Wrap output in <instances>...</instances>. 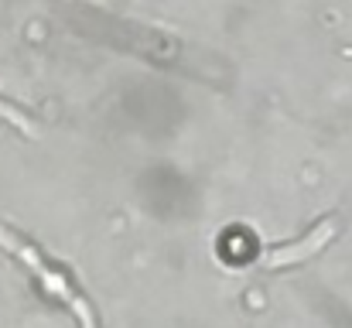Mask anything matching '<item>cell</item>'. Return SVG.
Masks as SVG:
<instances>
[{"label": "cell", "instance_id": "obj_1", "mask_svg": "<svg viewBox=\"0 0 352 328\" xmlns=\"http://www.w3.org/2000/svg\"><path fill=\"white\" fill-rule=\"evenodd\" d=\"M0 246L7 250V253H14L31 274H34V281L55 298V301H62L72 315H76V322H79V328H100L96 325V315H93V305L72 287V281L65 277V274H58L24 236H17V232H10V229H3L0 226Z\"/></svg>", "mask_w": 352, "mask_h": 328}, {"label": "cell", "instance_id": "obj_2", "mask_svg": "<svg viewBox=\"0 0 352 328\" xmlns=\"http://www.w3.org/2000/svg\"><path fill=\"white\" fill-rule=\"evenodd\" d=\"M336 232H339V222L336 219H325L322 226H315L301 243H294V246H277V250H270V253H263L260 256V263L263 267H287V263H301V260H308L311 253H318L322 246H329L332 239H336Z\"/></svg>", "mask_w": 352, "mask_h": 328}, {"label": "cell", "instance_id": "obj_3", "mask_svg": "<svg viewBox=\"0 0 352 328\" xmlns=\"http://www.w3.org/2000/svg\"><path fill=\"white\" fill-rule=\"evenodd\" d=\"M0 120H7V123H10V127H17L21 133L34 137V127H31V123L24 120V113H21V109H14L10 103H7V100H0Z\"/></svg>", "mask_w": 352, "mask_h": 328}]
</instances>
